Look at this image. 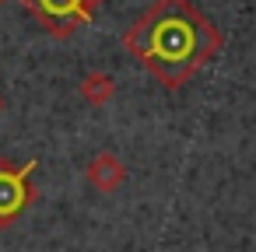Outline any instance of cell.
Returning <instances> with one entry per match:
<instances>
[{
	"mask_svg": "<svg viewBox=\"0 0 256 252\" xmlns=\"http://www.w3.org/2000/svg\"><path fill=\"white\" fill-rule=\"evenodd\" d=\"M123 46L165 88H179L221 53V32L193 7V0H154L126 28Z\"/></svg>",
	"mask_w": 256,
	"mask_h": 252,
	"instance_id": "cell-1",
	"label": "cell"
},
{
	"mask_svg": "<svg viewBox=\"0 0 256 252\" xmlns=\"http://www.w3.org/2000/svg\"><path fill=\"white\" fill-rule=\"evenodd\" d=\"M22 4L56 35V39H67L74 28L88 25L98 0H22Z\"/></svg>",
	"mask_w": 256,
	"mask_h": 252,
	"instance_id": "cell-2",
	"label": "cell"
},
{
	"mask_svg": "<svg viewBox=\"0 0 256 252\" xmlns=\"http://www.w3.org/2000/svg\"><path fill=\"white\" fill-rule=\"evenodd\" d=\"M32 168L36 161L25 165H11V161H0V224H11L32 200Z\"/></svg>",
	"mask_w": 256,
	"mask_h": 252,
	"instance_id": "cell-3",
	"label": "cell"
},
{
	"mask_svg": "<svg viewBox=\"0 0 256 252\" xmlns=\"http://www.w3.org/2000/svg\"><path fill=\"white\" fill-rule=\"evenodd\" d=\"M123 179H126V168H123V161H120L112 151H102V154H95V158L88 161V182H92L95 189L112 193V189L123 186Z\"/></svg>",
	"mask_w": 256,
	"mask_h": 252,
	"instance_id": "cell-4",
	"label": "cell"
},
{
	"mask_svg": "<svg viewBox=\"0 0 256 252\" xmlns=\"http://www.w3.org/2000/svg\"><path fill=\"white\" fill-rule=\"evenodd\" d=\"M112 95H116V84H112V77H109L106 70H92V74L81 81V98L92 102V105H106Z\"/></svg>",
	"mask_w": 256,
	"mask_h": 252,
	"instance_id": "cell-5",
	"label": "cell"
},
{
	"mask_svg": "<svg viewBox=\"0 0 256 252\" xmlns=\"http://www.w3.org/2000/svg\"><path fill=\"white\" fill-rule=\"evenodd\" d=\"M0 109H4V98H0Z\"/></svg>",
	"mask_w": 256,
	"mask_h": 252,
	"instance_id": "cell-6",
	"label": "cell"
},
{
	"mask_svg": "<svg viewBox=\"0 0 256 252\" xmlns=\"http://www.w3.org/2000/svg\"><path fill=\"white\" fill-rule=\"evenodd\" d=\"M0 4H4V0H0Z\"/></svg>",
	"mask_w": 256,
	"mask_h": 252,
	"instance_id": "cell-7",
	"label": "cell"
}]
</instances>
